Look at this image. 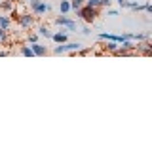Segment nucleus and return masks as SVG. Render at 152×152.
<instances>
[{
    "mask_svg": "<svg viewBox=\"0 0 152 152\" xmlns=\"http://www.w3.org/2000/svg\"><path fill=\"white\" fill-rule=\"evenodd\" d=\"M10 27H12V19H10L8 15H2V13H0V28L8 31Z\"/></svg>",
    "mask_w": 152,
    "mask_h": 152,
    "instance_id": "1a4fd4ad",
    "label": "nucleus"
},
{
    "mask_svg": "<svg viewBox=\"0 0 152 152\" xmlns=\"http://www.w3.org/2000/svg\"><path fill=\"white\" fill-rule=\"evenodd\" d=\"M55 23H57L59 27H65V28H66V32H76V21L69 19V17L65 15V13H63L61 17H57V19H55Z\"/></svg>",
    "mask_w": 152,
    "mask_h": 152,
    "instance_id": "20e7f679",
    "label": "nucleus"
},
{
    "mask_svg": "<svg viewBox=\"0 0 152 152\" xmlns=\"http://www.w3.org/2000/svg\"><path fill=\"white\" fill-rule=\"evenodd\" d=\"M38 36H46V38H51V34H53V32L50 31V28H48L46 25H40L38 27V32H36Z\"/></svg>",
    "mask_w": 152,
    "mask_h": 152,
    "instance_id": "9d476101",
    "label": "nucleus"
},
{
    "mask_svg": "<svg viewBox=\"0 0 152 152\" xmlns=\"http://www.w3.org/2000/svg\"><path fill=\"white\" fill-rule=\"evenodd\" d=\"M4 40H6V31L0 28V42H4Z\"/></svg>",
    "mask_w": 152,
    "mask_h": 152,
    "instance_id": "aec40b11",
    "label": "nucleus"
},
{
    "mask_svg": "<svg viewBox=\"0 0 152 152\" xmlns=\"http://www.w3.org/2000/svg\"><path fill=\"white\" fill-rule=\"evenodd\" d=\"M86 6H91V8H99V0H84Z\"/></svg>",
    "mask_w": 152,
    "mask_h": 152,
    "instance_id": "f3484780",
    "label": "nucleus"
},
{
    "mask_svg": "<svg viewBox=\"0 0 152 152\" xmlns=\"http://www.w3.org/2000/svg\"><path fill=\"white\" fill-rule=\"evenodd\" d=\"M116 2H118V4H120V6H122V8H127V0H116Z\"/></svg>",
    "mask_w": 152,
    "mask_h": 152,
    "instance_id": "412c9836",
    "label": "nucleus"
},
{
    "mask_svg": "<svg viewBox=\"0 0 152 152\" xmlns=\"http://www.w3.org/2000/svg\"><path fill=\"white\" fill-rule=\"evenodd\" d=\"M50 40H53L55 44H63V42L69 40V34H66V31H63V28H61L59 32H53V34H51Z\"/></svg>",
    "mask_w": 152,
    "mask_h": 152,
    "instance_id": "0eeeda50",
    "label": "nucleus"
},
{
    "mask_svg": "<svg viewBox=\"0 0 152 152\" xmlns=\"http://www.w3.org/2000/svg\"><path fill=\"white\" fill-rule=\"evenodd\" d=\"M76 15L82 17L86 23H93L95 17H97V8H91V6H80L78 10H76Z\"/></svg>",
    "mask_w": 152,
    "mask_h": 152,
    "instance_id": "f257e3e1",
    "label": "nucleus"
},
{
    "mask_svg": "<svg viewBox=\"0 0 152 152\" xmlns=\"http://www.w3.org/2000/svg\"><path fill=\"white\" fill-rule=\"evenodd\" d=\"M59 10H61V13H69L70 12V2H69V0H61V2H59Z\"/></svg>",
    "mask_w": 152,
    "mask_h": 152,
    "instance_id": "9b49d317",
    "label": "nucleus"
},
{
    "mask_svg": "<svg viewBox=\"0 0 152 152\" xmlns=\"http://www.w3.org/2000/svg\"><path fill=\"white\" fill-rule=\"evenodd\" d=\"M31 50H32V53L38 55V57L48 55V48H46V46H42V44H38V42H34V44L31 46Z\"/></svg>",
    "mask_w": 152,
    "mask_h": 152,
    "instance_id": "6e6552de",
    "label": "nucleus"
},
{
    "mask_svg": "<svg viewBox=\"0 0 152 152\" xmlns=\"http://www.w3.org/2000/svg\"><path fill=\"white\" fill-rule=\"evenodd\" d=\"M120 48H118V51L116 53H126V51H133V50H137V44H133V40H129V38H126L124 42H120Z\"/></svg>",
    "mask_w": 152,
    "mask_h": 152,
    "instance_id": "423d86ee",
    "label": "nucleus"
},
{
    "mask_svg": "<svg viewBox=\"0 0 152 152\" xmlns=\"http://www.w3.org/2000/svg\"><path fill=\"white\" fill-rule=\"evenodd\" d=\"M28 6H31L34 15H44V13L51 12V6L46 2V0H28Z\"/></svg>",
    "mask_w": 152,
    "mask_h": 152,
    "instance_id": "f03ea898",
    "label": "nucleus"
},
{
    "mask_svg": "<svg viewBox=\"0 0 152 152\" xmlns=\"http://www.w3.org/2000/svg\"><path fill=\"white\" fill-rule=\"evenodd\" d=\"M17 21L23 28H31L34 25V17H32L31 13H21V15H17Z\"/></svg>",
    "mask_w": 152,
    "mask_h": 152,
    "instance_id": "39448f33",
    "label": "nucleus"
},
{
    "mask_svg": "<svg viewBox=\"0 0 152 152\" xmlns=\"http://www.w3.org/2000/svg\"><path fill=\"white\" fill-rule=\"evenodd\" d=\"M110 2L112 0H99V8L101 6H110Z\"/></svg>",
    "mask_w": 152,
    "mask_h": 152,
    "instance_id": "6ab92c4d",
    "label": "nucleus"
},
{
    "mask_svg": "<svg viewBox=\"0 0 152 152\" xmlns=\"http://www.w3.org/2000/svg\"><path fill=\"white\" fill-rule=\"evenodd\" d=\"M21 55H25V57H34V53H32V50H31V46H21Z\"/></svg>",
    "mask_w": 152,
    "mask_h": 152,
    "instance_id": "4468645a",
    "label": "nucleus"
},
{
    "mask_svg": "<svg viewBox=\"0 0 152 152\" xmlns=\"http://www.w3.org/2000/svg\"><path fill=\"white\" fill-rule=\"evenodd\" d=\"M25 2H28V0H25Z\"/></svg>",
    "mask_w": 152,
    "mask_h": 152,
    "instance_id": "5701e85b",
    "label": "nucleus"
},
{
    "mask_svg": "<svg viewBox=\"0 0 152 152\" xmlns=\"http://www.w3.org/2000/svg\"><path fill=\"white\" fill-rule=\"evenodd\" d=\"M118 48H120V44L114 40H107V50L108 51H118Z\"/></svg>",
    "mask_w": 152,
    "mask_h": 152,
    "instance_id": "ddd939ff",
    "label": "nucleus"
},
{
    "mask_svg": "<svg viewBox=\"0 0 152 152\" xmlns=\"http://www.w3.org/2000/svg\"><path fill=\"white\" fill-rule=\"evenodd\" d=\"M82 32H84V34H89L91 31H89V27H84V28H82Z\"/></svg>",
    "mask_w": 152,
    "mask_h": 152,
    "instance_id": "4be33fe9",
    "label": "nucleus"
},
{
    "mask_svg": "<svg viewBox=\"0 0 152 152\" xmlns=\"http://www.w3.org/2000/svg\"><path fill=\"white\" fill-rule=\"evenodd\" d=\"M28 42H31V44L38 42V34H36V32H34V34H28Z\"/></svg>",
    "mask_w": 152,
    "mask_h": 152,
    "instance_id": "a211bd4d",
    "label": "nucleus"
},
{
    "mask_svg": "<svg viewBox=\"0 0 152 152\" xmlns=\"http://www.w3.org/2000/svg\"><path fill=\"white\" fill-rule=\"evenodd\" d=\"M82 50V44H78V42H63V44H57L55 46V50H53V53H65V51H80Z\"/></svg>",
    "mask_w": 152,
    "mask_h": 152,
    "instance_id": "7ed1b4c3",
    "label": "nucleus"
},
{
    "mask_svg": "<svg viewBox=\"0 0 152 152\" xmlns=\"http://www.w3.org/2000/svg\"><path fill=\"white\" fill-rule=\"evenodd\" d=\"M80 6H84V0H70V10H78Z\"/></svg>",
    "mask_w": 152,
    "mask_h": 152,
    "instance_id": "dca6fc26",
    "label": "nucleus"
},
{
    "mask_svg": "<svg viewBox=\"0 0 152 152\" xmlns=\"http://www.w3.org/2000/svg\"><path fill=\"white\" fill-rule=\"evenodd\" d=\"M12 8H13V4L10 2V0H6V2H4V0H0V10H6V12H10Z\"/></svg>",
    "mask_w": 152,
    "mask_h": 152,
    "instance_id": "2eb2a0df",
    "label": "nucleus"
},
{
    "mask_svg": "<svg viewBox=\"0 0 152 152\" xmlns=\"http://www.w3.org/2000/svg\"><path fill=\"white\" fill-rule=\"evenodd\" d=\"M127 8L131 12H142V4H139V2H127Z\"/></svg>",
    "mask_w": 152,
    "mask_h": 152,
    "instance_id": "f8f14e48",
    "label": "nucleus"
}]
</instances>
